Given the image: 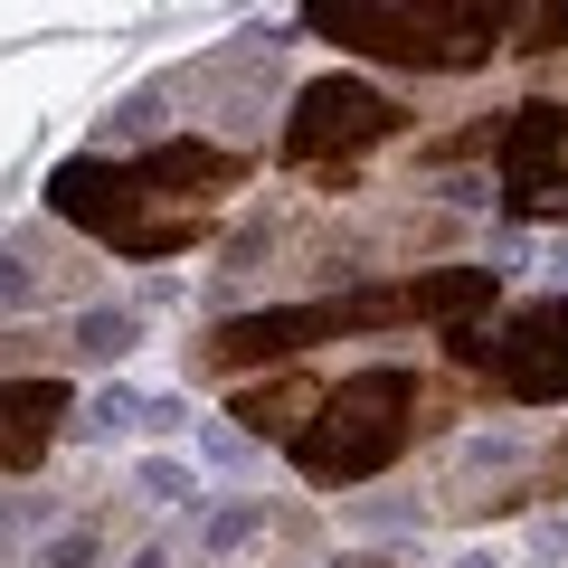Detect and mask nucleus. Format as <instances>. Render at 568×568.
Listing matches in <instances>:
<instances>
[{"label": "nucleus", "instance_id": "4468645a", "mask_svg": "<svg viewBox=\"0 0 568 568\" xmlns=\"http://www.w3.org/2000/svg\"><path fill=\"white\" fill-rule=\"evenodd\" d=\"M123 568H171V559H162V549H142V559H123Z\"/></svg>", "mask_w": 568, "mask_h": 568}, {"label": "nucleus", "instance_id": "f257e3e1", "mask_svg": "<svg viewBox=\"0 0 568 568\" xmlns=\"http://www.w3.org/2000/svg\"><path fill=\"white\" fill-rule=\"evenodd\" d=\"M256 181V152L209 133H162L133 162H104V152H67L48 171V219H67L77 237L114 246L123 265H171L190 246L219 237L227 200Z\"/></svg>", "mask_w": 568, "mask_h": 568}, {"label": "nucleus", "instance_id": "6e6552de", "mask_svg": "<svg viewBox=\"0 0 568 568\" xmlns=\"http://www.w3.org/2000/svg\"><path fill=\"white\" fill-rule=\"evenodd\" d=\"M313 407H323V379H313V369H275V379L227 388V417H237V436H256V446H294Z\"/></svg>", "mask_w": 568, "mask_h": 568}, {"label": "nucleus", "instance_id": "0eeeda50", "mask_svg": "<svg viewBox=\"0 0 568 568\" xmlns=\"http://www.w3.org/2000/svg\"><path fill=\"white\" fill-rule=\"evenodd\" d=\"M67 417H77V379H67V369L0 379V474H39L48 455H58Z\"/></svg>", "mask_w": 568, "mask_h": 568}, {"label": "nucleus", "instance_id": "9d476101", "mask_svg": "<svg viewBox=\"0 0 568 568\" xmlns=\"http://www.w3.org/2000/svg\"><path fill=\"white\" fill-rule=\"evenodd\" d=\"M67 332V369H104V361H123V351L142 342V313H123V304H85L77 323H58Z\"/></svg>", "mask_w": 568, "mask_h": 568}, {"label": "nucleus", "instance_id": "2eb2a0df", "mask_svg": "<svg viewBox=\"0 0 568 568\" xmlns=\"http://www.w3.org/2000/svg\"><path fill=\"white\" fill-rule=\"evenodd\" d=\"M455 568H503V559H484V549H465V559H455Z\"/></svg>", "mask_w": 568, "mask_h": 568}, {"label": "nucleus", "instance_id": "39448f33", "mask_svg": "<svg viewBox=\"0 0 568 568\" xmlns=\"http://www.w3.org/2000/svg\"><path fill=\"white\" fill-rule=\"evenodd\" d=\"M417 133V114H407L388 85L369 77H313L304 95L284 104V142H275V162L294 171V181H323V190H351V171L379 152V142Z\"/></svg>", "mask_w": 568, "mask_h": 568}, {"label": "nucleus", "instance_id": "f8f14e48", "mask_svg": "<svg viewBox=\"0 0 568 568\" xmlns=\"http://www.w3.org/2000/svg\"><path fill=\"white\" fill-rule=\"evenodd\" d=\"M95 549H104V530H95V521H77V530H58V540H48V559H39V568H95Z\"/></svg>", "mask_w": 568, "mask_h": 568}, {"label": "nucleus", "instance_id": "20e7f679", "mask_svg": "<svg viewBox=\"0 0 568 568\" xmlns=\"http://www.w3.org/2000/svg\"><path fill=\"white\" fill-rule=\"evenodd\" d=\"M521 0H304V29L351 58L417 67V77H474L511 48Z\"/></svg>", "mask_w": 568, "mask_h": 568}, {"label": "nucleus", "instance_id": "9b49d317", "mask_svg": "<svg viewBox=\"0 0 568 568\" xmlns=\"http://www.w3.org/2000/svg\"><path fill=\"white\" fill-rule=\"evenodd\" d=\"M511 48H521V58H559V48H568V10H559V0H521Z\"/></svg>", "mask_w": 568, "mask_h": 568}, {"label": "nucleus", "instance_id": "7ed1b4c3", "mask_svg": "<svg viewBox=\"0 0 568 568\" xmlns=\"http://www.w3.org/2000/svg\"><path fill=\"white\" fill-rule=\"evenodd\" d=\"M446 417H465V388H455V369L446 379H426V369H351V379H332L323 388V407L304 417V436H294V474H304L313 493H351V484H369V474H388L407 446H417L426 426H446Z\"/></svg>", "mask_w": 568, "mask_h": 568}, {"label": "nucleus", "instance_id": "1a4fd4ad", "mask_svg": "<svg viewBox=\"0 0 568 568\" xmlns=\"http://www.w3.org/2000/svg\"><path fill=\"white\" fill-rule=\"evenodd\" d=\"M85 294V265H48L39 246H0V313H29V304H77Z\"/></svg>", "mask_w": 568, "mask_h": 568}, {"label": "nucleus", "instance_id": "423d86ee", "mask_svg": "<svg viewBox=\"0 0 568 568\" xmlns=\"http://www.w3.org/2000/svg\"><path fill=\"white\" fill-rule=\"evenodd\" d=\"M436 351H446V369H474L511 407H568V294L511 304L503 323H455L436 332Z\"/></svg>", "mask_w": 568, "mask_h": 568}, {"label": "nucleus", "instance_id": "f03ea898", "mask_svg": "<svg viewBox=\"0 0 568 568\" xmlns=\"http://www.w3.org/2000/svg\"><path fill=\"white\" fill-rule=\"evenodd\" d=\"M503 304V275L493 265H417V275H388V284H351V294H323V304H265V313H237L200 342V369L219 379H256V369H304V351L323 342H379V332H407V323H484Z\"/></svg>", "mask_w": 568, "mask_h": 568}, {"label": "nucleus", "instance_id": "ddd939ff", "mask_svg": "<svg viewBox=\"0 0 568 568\" xmlns=\"http://www.w3.org/2000/svg\"><path fill=\"white\" fill-rule=\"evenodd\" d=\"M142 493H152V503H181V493H190V465H142Z\"/></svg>", "mask_w": 568, "mask_h": 568}]
</instances>
